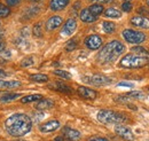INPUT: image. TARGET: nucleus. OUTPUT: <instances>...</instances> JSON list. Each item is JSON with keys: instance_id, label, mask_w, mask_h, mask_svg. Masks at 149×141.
Here are the masks:
<instances>
[{"instance_id": "nucleus-23", "label": "nucleus", "mask_w": 149, "mask_h": 141, "mask_svg": "<svg viewBox=\"0 0 149 141\" xmlns=\"http://www.w3.org/2000/svg\"><path fill=\"white\" fill-rule=\"evenodd\" d=\"M106 17H111V18H118L122 16V13L116 9V8H108L104 10V14H103Z\"/></svg>"}, {"instance_id": "nucleus-8", "label": "nucleus", "mask_w": 149, "mask_h": 141, "mask_svg": "<svg viewBox=\"0 0 149 141\" xmlns=\"http://www.w3.org/2000/svg\"><path fill=\"white\" fill-rule=\"evenodd\" d=\"M85 80L92 85H97V86L111 84V79L107 76H103V75H94L92 77H88V79H85Z\"/></svg>"}, {"instance_id": "nucleus-3", "label": "nucleus", "mask_w": 149, "mask_h": 141, "mask_svg": "<svg viewBox=\"0 0 149 141\" xmlns=\"http://www.w3.org/2000/svg\"><path fill=\"white\" fill-rule=\"evenodd\" d=\"M148 63H149V59L132 53V54L125 55V56L120 60L119 66H120L122 68H126V69H138V68L145 67V66L148 64Z\"/></svg>"}, {"instance_id": "nucleus-7", "label": "nucleus", "mask_w": 149, "mask_h": 141, "mask_svg": "<svg viewBox=\"0 0 149 141\" xmlns=\"http://www.w3.org/2000/svg\"><path fill=\"white\" fill-rule=\"evenodd\" d=\"M85 45L87 48L95 51V50H99L102 45V38L97 35H91L88 36L86 39H85Z\"/></svg>"}, {"instance_id": "nucleus-34", "label": "nucleus", "mask_w": 149, "mask_h": 141, "mask_svg": "<svg viewBox=\"0 0 149 141\" xmlns=\"http://www.w3.org/2000/svg\"><path fill=\"white\" fill-rule=\"evenodd\" d=\"M117 86L118 87H122V86H124V87H133V84L127 83V82H120V83L117 84Z\"/></svg>"}, {"instance_id": "nucleus-40", "label": "nucleus", "mask_w": 149, "mask_h": 141, "mask_svg": "<svg viewBox=\"0 0 149 141\" xmlns=\"http://www.w3.org/2000/svg\"><path fill=\"white\" fill-rule=\"evenodd\" d=\"M5 76H7V73L3 70H0V78H1V77H5Z\"/></svg>"}, {"instance_id": "nucleus-45", "label": "nucleus", "mask_w": 149, "mask_h": 141, "mask_svg": "<svg viewBox=\"0 0 149 141\" xmlns=\"http://www.w3.org/2000/svg\"><path fill=\"white\" fill-rule=\"evenodd\" d=\"M148 64H149V63H148Z\"/></svg>"}, {"instance_id": "nucleus-4", "label": "nucleus", "mask_w": 149, "mask_h": 141, "mask_svg": "<svg viewBox=\"0 0 149 141\" xmlns=\"http://www.w3.org/2000/svg\"><path fill=\"white\" fill-rule=\"evenodd\" d=\"M96 117H97V121L102 124H117V125L124 123L127 119L124 115L117 111H113V110H108V109L100 110Z\"/></svg>"}, {"instance_id": "nucleus-17", "label": "nucleus", "mask_w": 149, "mask_h": 141, "mask_svg": "<svg viewBox=\"0 0 149 141\" xmlns=\"http://www.w3.org/2000/svg\"><path fill=\"white\" fill-rule=\"evenodd\" d=\"M79 17L83 22L85 23H92V22H95L97 17H95L94 15L91 14V12L88 10V8H84L80 13H79Z\"/></svg>"}, {"instance_id": "nucleus-39", "label": "nucleus", "mask_w": 149, "mask_h": 141, "mask_svg": "<svg viewBox=\"0 0 149 141\" xmlns=\"http://www.w3.org/2000/svg\"><path fill=\"white\" fill-rule=\"evenodd\" d=\"M3 48H5V43L3 41H0V52L3 51Z\"/></svg>"}, {"instance_id": "nucleus-27", "label": "nucleus", "mask_w": 149, "mask_h": 141, "mask_svg": "<svg viewBox=\"0 0 149 141\" xmlns=\"http://www.w3.org/2000/svg\"><path fill=\"white\" fill-rule=\"evenodd\" d=\"M102 28H103V31H104L106 34H112V32L115 31V29H116V25H115V23H112V22L104 21L103 24H102Z\"/></svg>"}, {"instance_id": "nucleus-24", "label": "nucleus", "mask_w": 149, "mask_h": 141, "mask_svg": "<svg viewBox=\"0 0 149 141\" xmlns=\"http://www.w3.org/2000/svg\"><path fill=\"white\" fill-rule=\"evenodd\" d=\"M19 96H21V94L19 93H8V94H5L2 96H0V102H10V101H14L16 100Z\"/></svg>"}, {"instance_id": "nucleus-44", "label": "nucleus", "mask_w": 149, "mask_h": 141, "mask_svg": "<svg viewBox=\"0 0 149 141\" xmlns=\"http://www.w3.org/2000/svg\"><path fill=\"white\" fill-rule=\"evenodd\" d=\"M147 3H148V5H149V0H147Z\"/></svg>"}, {"instance_id": "nucleus-25", "label": "nucleus", "mask_w": 149, "mask_h": 141, "mask_svg": "<svg viewBox=\"0 0 149 141\" xmlns=\"http://www.w3.org/2000/svg\"><path fill=\"white\" fill-rule=\"evenodd\" d=\"M131 51L133 52V54H136V55H140V56H143V57L149 59V52L146 50V48H143V47L135 46V47H133Z\"/></svg>"}, {"instance_id": "nucleus-29", "label": "nucleus", "mask_w": 149, "mask_h": 141, "mask_svg": "<svg viewBox=\"0 0 149 141\" xmlns=\"http://www.w3.org/2000/svg\"><path fill=\"white\" fill-rule=\"evenodd\" d=\"M54 75L63 78V79H71V73H69L68 71H64V70H54Z\"/></svg>"}, {"instance_id": "nucleus-35", "label": "nucleus", "mask_w": 149, "mask_h": 141, "mask_svg": "<svg viewBox=\"0 0 149 141\" xmlns=\"http://www.w3.org/2000/svg\"><path fill=\"white\" fill-rule=\"evenodd\" d=\"M6 2L9 6H17L19 2H21V0H6Z\"/></svg>"}, {"instance_id": "nucleus-10", "label": "nucleus", "mask_w": 149, "mask_h": 141, "mask_svg": "<svg viewBox=\"0 0 149 141\" xmlns=\"http://www.w3.org/2000/svg\"><path fill=\"white\" fill-rule=\"evenodd\" d=\"M77 92L84 99H91V100H93V99H95L97 96V92L96 91H94L92 88L85 87V86H79L78 89H77Z\"/></svg>"}, {"instance_id": "nucleus-33", "label": "nucleus", "mask_w": 149, "mask_h": 141, "mask_svg": "<svg viewBox=\"0 0 149 141\" xmlns=\"http://www.w3.org/2000/svg\"><path fill=\"white\" fill-rule=\"evenodd\" d=\"M122 9H123L124 12H131V9H132V3H131L130 1H124L123 5H122Z\"/></svg>"}, {"instance_id": "nucleus-28", "label": "nucleus", "mask_w": 149, "mask_h": 141, "mask_svg": "<svg viewBox=\"0 0 149 141\" xmlns=\"http://www.w3.org/2000/svg\"><path fill=\"white\" fill-rule=\"evenodd\" d=\"M10 14V8L0 2V17H7Z\"/></svg>"}, {"instance_id": "nucleus-9", "label": "nucleus", "mask_w": 149, "mask_h": 141, "mask_svg": "<svg viewBox=\"0 0 149 141\" xmlns=\"http://www.w3.org/2000/svg\"><path fill=\"white\" fill-rule=\"evenodd\" d=\"M60 127V122L56 121V119H53V121H48L46 123L41 124L39 126V130L42 132V133H49V132H53Z\"/></svg>"}, {"instance_id": "nucleus-16", "label": "nucleus", "mask_w": 149, "mask_h": 141, "mask_svg": "<svg viewBox=\"0 0 149 141\" xmlns=\"http://www.w3.org/2000/svg\"><path fill=\"white\" fill-rule=\"evenodd\" d=\"M48 87L52 88V89H55L57 92H62V93H71L72 89L69 87L68 85L61 83V82H55V83H52L48 85Z\"/></svg>"}, {"instance_id": "nucleus-5", "label": "nucleus", "mask_w": 149, "mask_h": 141, "mask_svg": "<svg viewBox=\"0 0 149 141\" xmlns=\"http://www.w3.org/2000/svg\"><path fill=\"white\" fill-rule=\"evenodd\" d=\"M123 37L124 39L130 43V44H141L145 41L146 39V35L142 34V32H139V31H135V30H132V29H126L123 31Z\"/></svg>"}, {"instance_id": "nucleus-42", "label": "nucleus", "mask_w": 149, "mask_h": 141, "mask_svg": "<svg viewBox=\"0 0 149 141\" xmlns=\"http://www.w3.org/2000/svg\"><path fill=\"white\" fill-rule=\"evenodd\" d=\"M2 37H3V35H2V32H0V39H1Z\"/></svg>"}, {"instance_id": "nucleus-19", "label": "nucleus", "mask_w": 149, "mask_h": 141, "mask_svg": "<svg viewBox=\"0 0 149 141\" xmlns=\"http://www.w3.org/2000/svg\"><path fill=\"white\" fill-rule=\"evenodd\" d=\"M143 96H145V94H143L142 92H140V91H133V92H129V93H126L125 95L120 96L118 100H129V99L141 100V99H143Z\"/></svg>"}, {"instance_id": "nucleus-15", "label": "nucleus", "mask_w": 149, "mask_h": 141, "mask_svg": "<svg viewBox=\"0 0 149 141\" xmlns=\"http://www.w3.org/2000/svg\"><path fill=\"white\" fill-rule=\"evenodd\" d=\"M70 0H51L49 1V8L54 12H58L64 9L69 5Z\"/></svg>"}, {"instance_id": "nucleus-21", "label": "nucleus", "mask_w": 149, "mask_h": 141, "mask_svg": "<svg viewBox=\"0 0 149 141\" xmlns=\"http://www.w3.org/2000/svg\"><path fill=\"white\" fill-rule=\"evenodd\" d=\"M88 10L91 12V14L94 15L95 17H99L103 13V6L102 5H99V3H94V5L88 7Z\"/></svg>"}, {"instance_id": "nucleus-30", "label": "nucleus", "mask_w": 149, "mask_h": 141, "mask_svg": "<svg viewBox=\"0 0 149 141\" xmlns=\"http://www.w3.org/2000/svg\"><path fill=\"white\" fill-rule=\"evenodd\" d=\"M35 63V61H33V57H31V56H29V57H25L22 62H21V66L22 67H29V66H32Z\"/></svg>"}, {"instance_id": "nucleus-2", "label": "nucleus", "mask_w": 149, "mask_h": 141, "mask_svg": "<svg viewBox=\"0 0 149 141\" xmlns=\"http://www.w3.org/2000/svg\"><path fill=\"white\" fill-rule=\"evenodd\" d=\"M124 51H125V46L120 41L112 40L110 43H108L106 46H103V48L100 51V53L97 55V60L101 64L111 63L119 55L124 53Z\"/></svg>"}, {"instance_id": "nucleus-36", "label": "nucleus", "mask_w": 149, "mask_h": 141, "mask_svg": "<svg viewBox=\"0 0 149 141\" xmlns=\"http://www.w3.org/2000/svg\"><path fill=\"white\" fill-rule=\"evenodd\" d=\"M88 141H109V140L106 139V138H102V137H93V138H91Z\"/></svg>"}, {"instance_id": "nucleus-11", "label": "nucleus", "mask_w": 149, "mask_h": 141, "mask_svg": "<svg viewBox=\"0 0 149 141\" xmlns=\"http://www.w3.org/2000/svg\"><path fill=\"white\" fill-rule=\"evenodd\" d=\"M62 133H63V137L69 141H77L79 140L80 137H81L79 131H77L74 128H70V127H65Z\"/></svg>"}, {"instance_id": "nucleus-18", "label": "nucleus", "mask_w": 149, "mask_h": 141, "mask_svg": "<svg viewBox=\"0 0 149 141\" xmlns=\"http://www.w3.org/2000/svg\"><path fill=\"white\" fill-rule=\"evenodd\" d=\"M22 84L19 80H0V88L5 89H13V88H19Z\"/></svg>"}, {"instance_id": "nucleus-14", "label": "nucleus", "mask_w": 149, "mask_h": 141, "mask_svg": "<svg viewBox=\"0 0 149 141\" xmlns=\"http://www.w3.org/2000/svg\"><path fill=\"white\" fill-rule=\"evenodd\" d=\"M131 23L136 28H141V29L149 28V18L145 16H134L131 18Z\"/></svg>"}, {"instance_id": "nucleus-31", "label": "nucleus", "mask_w": 149, "mask_h": 141, "mask_svg": "<svg viewBox=\"0 0 149 141\" xmlns=\"http://www.w3.org/2000/svg\"><path fill=\"white\" fill-rule=\"evenodd\" d=\"M76 47H77V43H76L74 39H72V40H70V41L67 44V46H65V51H67V52H71V51H74Z\"/></svg>"}, {"instance_id": "nucleus-12", "label": "nucleus", "mask_w": 149, "mask_h": 141, "mask_svg": "<svg viewBox=\"0 0 149 141\" xmlns=\"http://www.w3.org/2000/svg\"><path fill=\"white\" fill-rule=\"evenodd\" d=\"M76 28H77V22H76V20H74V18H69V20L64 23L63 29H62L61 32H62L63 36H70L74 32Z\"/></svg>"}, {"instance_id": "nucleus-6", "label": "nucleus", "mask_w": 149, "mask_h": 141, "mask_svg": "<svg viewBox=\"0 0 149 141\" xmlns=\"http://www.w3.org/2000/svg\"><path fill=\"white\" fill-rule=\"evenodd\" d=\"M115 132L117 133V135H119L120 138H123L124 140L126 141H133L134 140V134L132 132L130 127L125 126V125H116L115 126Z\"/></svg>"}, {"instance_id": "nucleus-37", "label": "nucleus", "mask_w": 149, "mask_h": 141, "mask_svg": "<svg viewBox=\"0 0 149 141\" xmlns=\"http://www.w3.org/2000/svg\"><path fill=\"white\" fill-rule=\"evenodd\" d=\"M138 12H139L140 14H146V15H147V14H149V12L147 10V9H146V8H145V7H141V8H139V10H138Z\"/></svg>"}, {"instance_id": "nucleus-38", "label": "nucleus", "mask_w": 149, "mask_h": 141, "mask_svg": "<svg viewBox=\"0 0 149 141\" xmlns=\"http://www.w3.org/2000/svg\"><path fill=\"white\" fill-rule=\"evenodd\" d=\"M91 1H97V2H101V3H107V2H111L112 0H91Z\"/></svg>"}, {"instance_id": "nucleus-41", "label": "nucleus", "mask_w": 149, "mask_h": 141, "mask_svg": "<svg viewBox=\"0 0 149 141\" xmlns=\"http://www.w3.org/2000/svg\"><path fill=\"white\" fill-rule=\"evenodd\" d=\"M53 141H63V139H62V138H60V137H58V138H56L55 140H53Z\"/></svg>"}, {"instance_id": "nucleus-22", "label": "nucleus", "mask_w": 149, "mask_h": 141, "mask_svg": "<svg viewBox=\"0 0 149 141\" xmlns=\"http://www.w3.org/2000/svg\"><path fill=\"white\" fill-rule=\"evenodd\" d=\"M42 99V95L41 94H32V95H26V96H23L21 99V102L22 103H29V102H35V101H39Z\"/></svg>"}, {"instance_id": "nucleus-13", "label": "nucleus", "mask_w": 149, "mask_h": 141, "mask_svg": "<svg viewBox=\"0 0 149 141\" xmlns=\"http://www.w3.org/2000/svg\"><path fill=\"white\" fill-rule=\"evenodd\" d=\"M63 23V20L61 16H53V17L48 18L46 22V30L47 31H53L57 29L61 24Z\"/></svg>"}, {"instance_id": "nucleus-1", "label": "nucleus", "mask_w": 149, "mask_h": 141, "mask_svg": "<svg viewBox=\"0 0 149 141\" xmlns=\"http://www.w3.org/2000/svg\"><path fill=\"white\" fill-rule=\"evenodd\" d=\"M5 128L9 135L21 138L31 131L32 121L25 114H14L6 119Z\"/></svg>"}, {"instance_id": "nucleus-43", "label": "nucleus", "mask_w": 149, "mask_h": 141, "mask_svg": "<svg viewBox=\"0 0 149 141\" xmlns=\"http://www.w3.org/2000/svg\"><path fill=\"white\" fill-rule=\"evenodd\" d=\"M30 1H35L36 2V1H40V0H30Z\"/></svg>"}, {"instance_id": "nucleus-32", "label": "nucleus", "mask_w": 149, "mask_h": 141, "mask_svg": "<svg viewBox=\"0 0 149 141\" xmlns=\"http://www.w3.org/2000/svg\"><path fill=\"white\" fill-rule=\"evenodd\" d=\"M33 35L36 37H41L42 36V30H41V25L38 23L33 27Z\"/></svg>"}, {"instance_id": "nucleus-26", "label": "nucleus", "mask_w": 149, "mask_h": 141, "mask_svg": "<svg viewBox=\"0 0 149 141\" xmlns=\"http://www.w3.org/2000/svg\"><path fill=\"white\" fill-rule=\"evenodd\" d=\"M30 78H31V80L37 82V83H46V82H48V76L47 75H44V73L31 75Z\"/></svg>"}, {"instance_id": "nucleus-20", "label": "nucleus", "mask_w": 149, "mask_h": 141, "mask_svg": "<svg viewBox=\"0 0 149 141\" xmlns=\"http://www.w3.org/2000/svg\"><path fill=\"white\" fill-rule=\"evenodd\" d=\"M53 106H54V101H52L49 99H41V100H39L36 108L39 109V110H45V109L52 108Z\"/></svg>"}]
</instances>
